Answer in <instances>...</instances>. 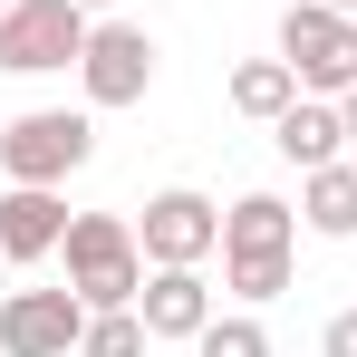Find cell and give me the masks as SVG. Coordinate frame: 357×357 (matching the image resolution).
I'll list each match as a JSON object with an SVG mask.
<instances>
[{
	"mask_svg": "<svg viewBox=\"0 0 357 357\" xmlns=\"http://www.w3.org/2000/svg\"><path fill=\"white\" fill-rule=\"evenodd\" d=\"M59 261H68V290L87 309H135V290H145V241H135L126 213H68Z\"/></svg>",
	"mask_w": 357,
	"mask_h": 357,
	"instance_id": "obj_1",
	"label": "cell"
},
{
	"mask_svg": "<svg viewBox=\"0 0 357 357\" xmlns=\"http://www.w3.org/2000/svg\"><path fill=\"white\" fill-rule=\"evenodd\" d=\"M97 155V107H20L0 126V174L10 183H68Z\"/></svg>",
	"mask_w": 357,
	"mask_h": 357,
	"instance_id": "obj_2",
	"label": "cell"
},
{
	"mask_svg": "<svg viewBox=\"0 0 357 357\" xmlns=\"http://www.w3.org/2000/svg\"><path fill=\"white\" fill-rule=\"evenodd\" d=\"M280 59H290L299 97H348L357 87V10L290 0V10H280Z\"/></svg>",
	"mask_w": 357,
	"mask_h": 357,
	"instance_id": "obj_3",
	"label": "cell"
},
{
	"mask_svg": "<svg viewBox=\"0 0 357 357\" xmlns=\"http://www.w3.org/2000/svg\"><path fill=\"white\" fill-rule=\"evenodd\" d=\"M87 29H97V10H87V0H10V10H0V68H10V77L77 68Z\"/></svg>",
	"mask_w": 357,
	"mask_h": 357,
	"instance_id": "obj_4",
	"label": "cell"
},
{
	"mask_svg": "<svg viewBox=\"0 0 357 357\" xmlns=\"http://www.w3.org/2000/svg\"><path fill=\"white\" fill-rule=\"evenodd\" d=\"M135 241H145V271H203L222 251V203L193 193V183H165V193H145Z\"/></svg>",
	"mask_w": 357,
	"mask_h": 357,
	"instance_id": "obj_5",
	"label": "cell"
},
{
	"mask_svg": "<svg viewBox=\"0 0 357 357\" xmlns=\"http://www.w3.org/2000/svg\"><path fill=\"white\" fill-rule=\"evenodd\" d=\"M77 87H87L97 116L145 107V87H155V29H135V20H97L87 49H77Z\"/></svg>",
	"mask_w": 357,
	"mask_h": 357,
	"instance_id": "obj_6",
	"label": "cell"
},
{
	"mask_svg": "<svg viewBox=\"0 0 357 357\" xmlns=\"http://www.w3.org/2000/svg\"><path fill=\"white\" fill-rule=\"evenodd\" d=\"M87 299L77 290H10L0 299V357H77Z\"/></svg>",
	"mask_w": 357,
	"mask_h": 357,
	"instance_id": "obj_7",
	"label": "cell"
},
{
	"mask_svg": "<svg viewBox=\"0 0 357 357\" xmlns=\"http://www.w3.org/2000/svg\"><path fill=\"white\" fill-rule=\"evenodd\" d=\"M59 241H68V203H59V183H10V193H0V261H10V271L49 261Z\"/></svg>",
	"mask_w": 357,
	"mask_h": 357,
	"instance_id": "obj_8",
	"label": "cell"
},
{
	"mask_svg": "<svg viewBox=\"0 0 357 357\" xmlns=\"http://www.w3.org/2000/svg\"><path fill=\"white\" fill-rule=\"evenodd\" d=\"M135 319H145L155 338L193 348V338L213 328V280H203V271H145V290H135Z\"/></svg>",
	"mask_w": 357,
	"mask_h": 357,
	"instance_id": "obj_9",
	"label": "cell"
},
{
	"mask_svg": "<svg viewBox=\"0 0 357 357\" xmlns=\"http://www.w3.org/2000/svg\"><path fill=\"white\" fill-rule=\"evenodd\" d=\"M222 261H299V203L241 193L232 213H222Z\"/></svg>",
	"mask_w": 357,
	"mask_h": 357,
	"instance_id": "obj_10",
	"label": "cell"
},
{
	"mask_svg": "<svg viewBox=\"0 0 357 357\" xmlns=\"http://www.w3.org/2000/svg\"><path fill=\"white\" fill-rule=\"evenodd\" d=\"M271 145L290 155L299 174H319V165H338V155H348V116H338V97H299L290 116L271 126Z\"/></svg>",
	"mask_w": 357,
	"mask_h": 357,
	"instance_id": "obj_11",
	"label": "cell"
},
{
	"mask_svg": "<svg viewBox=\"0 0 357 357\" xmlns=\"http://www.w3.org/2000/svg\"><path fill=\"white\" fill-rule=\"evenodd\" d=\"M299 222L319 241H357V165H319V174H299Z\"/></svg>",
	"mask_w": 357,
	"mask_h": 357,
	"instance_id": "obj_12",
	"label": "cell"
},
{
	"mask_svg": "<svg viewBox=\"0 0 357 357\" xmlns=\"http://www.w3.org/2000/svg\"><path fill=\"white\" fill-rule=\"evenodd\" d=\"M299 107V77H290V59H241L232 68V116H251V126H280Z\"/></svg>",
	"mask_w": 357,
	"mask_h": 357,
	"instance_id": "obj_13",
	"label": "cell"
},
{
	"mask_svg": "<svg viewBox=\"0 0 357 357\" xmlns=\"http://www.w3.org/2000/svg\"><path fill=\"white\" fill-rule=\"evenodd\" d=\"M155 348V328L135 319V309H87V338H77V357H145Z\"/></svg>",
	"mask_w": 357,
	"mask_h": 357,
	"instance_id": "obj_14",
	"label": "cell"
},
{
	"mask_svg": "<svg viewBox=\"0 0 357 357\" xmlns=\"http://www.w3.org/2000/svg\"><path fill=\"white\" fill-rule=\"evenodd\" d=\"M193 357H271V328H261L251 309H232V319L213 309V328L193 338Z\"/></svg>",
	"mask_w": 357,
	"mask_h": 357,
	"instance_id": "obj_15",
	"label": "cell"
},
{
	"mask_svg": "<svg viewBox=\"0 0 357 357\" xmlns=\"http://www.w3.org/2000/svg\"><path fill=\"white\" fill-rule=\"evenodd\" d=\"M319 357H357V309H338V319L319 328Z\"/></svg>",
	"mask_w": 357,
	"mask_h": 357,
	"instance_id": "obj_16",
	"label": "cell"
},
{
	"mask_svg": "<svg viewBox=\"0 0 357 357\" xmlns=\"http://www.w3.org/2000/svg\"><path fill=\"white\" fill-rule=\"evenodd\" d=\"M338 116H348V145H357V87H348V97H338Z\"/></svg>",
	"mask_w": 357,
	"mask_h": 357,
	"instance_id": "obj_17",
	"label": "cell"
},
{
	"mask_svg": "<svg viewBox=\"0 0 357 357\" xmlns=\"http://www.w3.org/2000/svg\"><path fill=\"white\" fill-rule=\"evenodd\" d=\"M87 10H116V0H87Z\"/></svg>",
	"mask_w": 357,
	"mask_h": 357,
	"instance_id": "obj_18",
	"label": "cell"
},
{
	"mask_svg": "<svg viewBox=\"0 0 357 357\" xmlns=\"http://www.w3.org/2000/svg\"><path fill=\"white\" fill-rule=\"evenodd\" d=\"M328 10H357V0H328Z\"/></svg>",
	"mask_w": 357,
	"mask_h": 357,
	"instance_id": "obj_19",
	"label": "cell"
},
{
	"mask_svg": "<svg viewBox=\"0 0 357 357\" xmlns=\"http://www.w3.org/2000/svg\"><path fill=\"white\" fill-rule=\"evenodd\" d=\"M0 10H10V0H0Z\"/></svg>",
	"mask_w": 357,
	"mask_h": 357,
	"instance_id": "obj_20",
	"label": "cell"
}]
</instances>
